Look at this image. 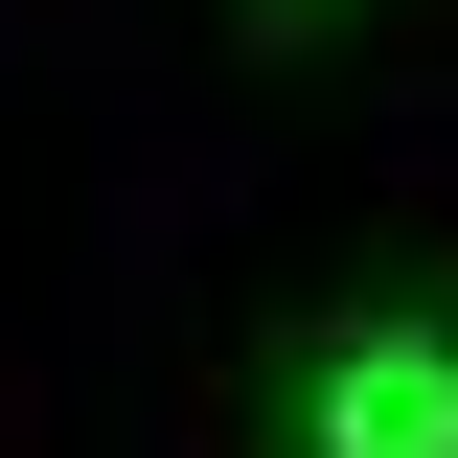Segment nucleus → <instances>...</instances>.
Here are the masks:
<instances>
[{"label":"nucleus","mask_w":458,"mask_h":458,"mask_svg":"<svg viewBox=\"0 0 458 458\" xmlns=\"http://www.w3.org/2000/svg\"><path fill=\"white\" fill-rule=\"evenodd\" d=\"M298 458H458V344L436 321H367L321 390H298Z\"/></svg>","instance_id":"obj_1"}]
</instances>
